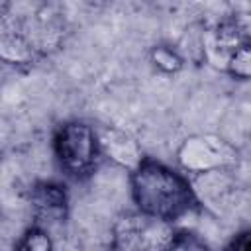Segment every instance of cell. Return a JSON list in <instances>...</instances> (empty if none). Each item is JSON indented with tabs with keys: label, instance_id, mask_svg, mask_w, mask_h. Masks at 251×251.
<instances>
[{
	"label": "cell",
	"instance_id": "cell-1",
	"mask_svg": "<svg viewBox=\"0 0 251 251\" xmlns=\"http://www.w3.org/2000/svg\"><path fill=\"white\" fill-rule=\"evenodd\" d=\"M129 190L135 210L171 224H176L200 206L192 180L151 157H145L129 175Z\"/></svg>",
	"mask_w": 251,
	"mask_h": 251
},
{
	"label": "cell",
	"instance_id": "cell-2",
	"mask_svg": "<svg viewBox=\"0 0 251 251\" xmlns=\"http://www.w3.org/2000/svg\"><path fill=\"white\" fill-rule=\"evenodd\" d=\"M51 145L59 169L75 180L90 176L104 159L98 139V127L82 120L63 122L55 129Z\"/></svg>",
	"mask_w": 251,
	"mask_h": 251
},
{
	"label": "cell",
	"instance_id": "cell-3",
	"mask_svg": "<svg viewBox=\"0 0 251 251\" xmlns=\"http://www.w3.org/2000/svg\"><path fill=\"white\" fill-rule=\"evenodd\" d=\"M171 222L139 210L120 214L110 231V251H167L176 235Z\"/></svg>",
	"mask_w": 251,
	"mask_h": 251
},
{
	"label": "cell",
	"instance_id": "cell-4",
	"mask_svg": "<svg viewBox=\"0 0 251 251\" xmlns=\"http://www.w3.org/2000/svg\"><path fill=\"white\" fill-rule=\"evenodd\" d=\"M178 165L192 176L229 171L237 163V151L220 135L200 133L186 137L176 151Z\"/></svg>",
	"mask_w": 251,
	"mask_h": 251
},
{
	"label": "cell",
	"instance_id": "cell-5",
	"mask_svg": "<svg viewBox=\"0 0 251 251\" xmlns=\"http://www.w3.org/2000/svg\"><path fill=\"white\" fill-rule=\"evenodd\" d=\"M27 206L35 226H59L69 218L71 196L57 180H37L27 190Z\"/></svg>",
	"mask_w": 251,
	"mask_h": 251
},
{
	"label": "cell",
	"instance_id": "cell-6",
	"mask_svg": "<svg viewBox=\"0 0 251 251\" xmlns=\"http://www.w3.org/2000/svg\"><path fill=\"white\" fill-rule=\"evenodd\" d=\"M245 39H249L245 35V27L235 18H227V20L214 24L202 33L204 61L220 71H226L229 57L235 53V49Z\"/></svg>",
	"mask_w": 251,
	"mask_h": 251
},
{
	"label": "cell",
	"instance_id": "cell-7",
	"mask_svg": "<svg viewBox=\"0 0 251 251\" xmlns=\"http://www.w3.org/2000/svg\"><path fill=\"white\" fill-rule=\"evenodd\" d=\"M98 139H100L102 157L112 161L120 169L127 171L129 175L145 161V155L137 139L120 127H114V126L98 127Z\"/></svg>",
	"mask_w": 251,
	"mask_h": 251
},
{
	"label": "cell",
	"instance_id": "cell-8",
	"mask_svg": "<svg viewBox=\"0 0 251 251\" xmlns=\"http://www.w3.org/2000/svg\"><path fill=\"white\" fill-rule=\"evenodd\" d=\"M149 61L153 63L155 69H159V71L165 73V75H176V73L182 71V67H184V57H182V53H180L176 47L167 45V43L153 45L151 51H149Z\"/></svg>",
	"mask_w": 251,
	"mask_h": 251
},
{
	"label": "cell",
	"instance_id": "cell-9",
	"mask_svg": "<svg viewBox=\"0 0 251 251\" xmlns=\"http://www.w3.org/2000/svg\"><path fill=\"white\" fill-rule=\"evenodd\" d=\"M14 251H55V243L45 227L33 224L20 235Z\"/></svg>",
	"mask_w": 251,
	"mask_h": 251
},
{
	"label": "cell",
	"instance_id": "cell-10",
	"mask_svg": "<svg viewBox=\"0 0 251 251\" xmlns=\"http://www.w3.org/2000/svg\"><path fill=\"white\" fill-rule=\"evenodd\" d=\"M235 80H251V39H245L229 57L226 71Z\"/></svg>",
	"mask_w": 251,
	"mask_h": 251
},
{
	"label": "cell",
	"instance_id": "cell-11",
	"mask_svg": "<svg viewBox=\"0 0 251 251\" xmlns=\"http://www.w3.org/2000/svg\"><path fill=\"white\" fill-rule=\"evenodd\" d=\"M167 251H212V247L198 233L178 229Z\"/></svg>",
	"mask_w": 251,
	"mask_h": 251
},
{
	"label": "cell",
	"instance_id": "cell-12",
	"mask_svg": "<svg viewBox=\"0 0 251 251\" xmlns=\"http://www.w3.org/2000/svg\"><path fill=\"white\" fill-rule=\"evenodd\" d=\"M226 247L229 251H251V227L241 229L239 233H235Z\"/></svg>",
	"mask_w": 251,
	"mask_h": 251
},
{
	"label": "cell",
	"instance_id": "cell-13",
	"mask_svg": "<svg viewBox=\"0 0 251 251\" xmlns=\"http://www.w3.org/2000/svg\"><path fill=\"white\" fill-rule=\"evenodd\" d=\"M249 206H251V190H249Z\"/></svg>",
	"mask_w": 251,
	"mask_h": 251
}]
</instances>
